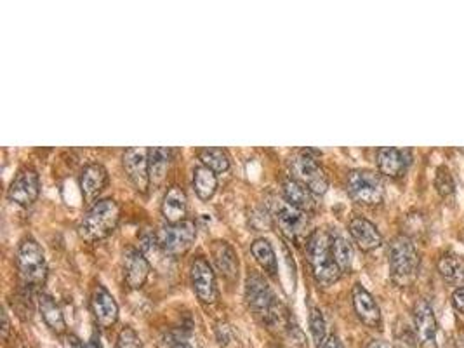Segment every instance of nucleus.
<instances>
[{
	"label": "nucleus",
	"instance_id": "obj_31",
	"mask_svg": "<svg viewBox=\"0 0 464 348\" xmlns=\"http://www.w3.org/2000/svg\"><path fill=\"white\" fill-rule=\"evenodd\" d=\"M117 348H143V343L134 329L123 327L117 338Z\"/></svg>",
	"mask_w": 464,
	"mask_h": 348
},
{
	"label": "nucleus",
	"instance_id": "obj_32",
	"mask_svg": "<svg viewBox=\"0 0 464 348\" xmlns=\"http://www.w3.org/2000/svg\"><path fill=\"white\" fill-rule=\"evenodd\" d=\"M435 186H436V190L442 193V195H450V193H454V180H452V176H450L449 169L440 167L438 173H436Z\"/></svg>",
	"mask_w": 464,
	"mask_h": 348
},
{
	"label": "nucleus",
	"instance_id": "obj_36",
	"mask_svg": "<svg viewBox=\"0 0 464 348\" xmlns=\"http://www.w3.org/2000/svg\"><path fill=\"white\" fill-rule=\"evenodd\" d=\"M72 347L73 348H101L96 341H89V343H83V341L77 340V338H72Z\"/></svg>",
	"mask_w": 464,
	"mask_h": 348
},
{
	"label": "nucleus",
	"instance_id": "obj_10",
	"mask_svg": "<svg viewBox=\"0 0 464 348\" xmlns=\"http://www.w3.org/2000/svg\"><path fill=\"white\" fill-rule=\"evenodd\" d=\"M123 169L128 173L129 180L132 182L138 192L145 193L148 190L150 183V160L148 148H129L122 155Z\"/></svg>",
	"mask_w": 464,
	"mask_h": 348
},
{
	"label": "nucleus",
	"instance_id": "obj_6",
	"mask_svg": "<svg viewBox=\"0 0 464 348\" xmlns=\"http://www.w3.org/2000/svg\"><path fill=\"white\" fill-rule=\"evenodd\" d=\"M346 188L355 202L365 204V206H376L385 197V183L381 176L372 171H352L346 180Z\"/></svg>",
	"mask_w": 464,
	"mask_h": 348
},
{
	"label": "nucleus",
	"instance_id": "obj_17",
	"mask_svg": "<svg viewBox=\"0 0 464 348\" xmlns=\"http://www.w3.org/2000/svg\"><path fill=\"white\" fill-rule=\"evenodd\" d=\"M409 162L410 153L407 150L385 146V148L377 152V167H379L381 174L390 176V178H399V176H402L403 171L409 166Z\"/></svg>",
	"mask_w": 464,
	"mask_h": 348
},
{
	"label": "nucleus",
	"instance_id": "obj_39",
	"mask_svg": "<svg viewBox=\"0 0 464 348\" xmlns=\"http://www.w3.org/2000/svg\"><path fill=\"white\" fill-rule=\"evenodd\" d=\"M167 348H193V347H190L186 341H172V343L169 345Z\"/></svg>",
	"mask_w": 464,
	"mask_h": 348
},
{
	"label": "nucleus",
	"instance_id": "obj_22",
	"mask_svg": "<svg viewBox=\"0 0 464 348\" xmlns=\"http://www.w3.org/2000/svg\"><path fill=\"white\" fill-rule=\"evenodd\" d=\"M212 256L219 272L228 280H235L239 277V258L235 249L226 240H216L212 246Z\"/></svg>",
	"mask_w": 464,
	"mask_h": 348
},
{
	"label": "nucleus",
	"instance_id": "obj_35",
	"mask_svg": "<svg viewBox=\"0 0 464 348\" xmlns=\"http://www.w3.org/2000/svg\"><path fill=\"white\" fill-rule=\"evenodd\" d=\"M320 348H345V345L341 343V340L336 334H330V336H327V340L323 341V345Z\"/></svg>",
	"mask_w": 464,
	"mask_h": 348
},
{
	"label": "nucleus",
	"instance_id": "obj_1",
	"mask_svg": "<svg viewBox=\"0 0 464 348\" xmlns=\"http://www.w3.org/2000/svg\"><path fill=\"white\" fill-rule=\"evenodd\" d=\"M306 251H308L310 265H312V272L316 282L322 284V286H330L341 277V270H339L332 256V235H330V232L315 230L310 235Z\"/></svg>",
	"mask_w": 464,
	"mask_h": 348
},
{
	"label": "nucleus",
	"instance_id": "obj_15",
	"mask_svg": "<svg viewBox=\"0 0 464 348\" xmlns=\"http://www.w3.org/2000/svg\"><path fill=\"white\" fill-rule=\"evenodd\" d=\"M353 307H355L356 316L360 317L363 324H367L369 327L381 326V310L377 307L372 294L363 289L360 284L353 287Z\"/></svg>",
	"mask_w": 464,
	"mask_h": 348
},
{
	"label": "nucleus",
	"instance_id": "obj_28",
	"mask_svg": "<svg viewBox=\"0 0 464 348\" xmlns=\"http://www.w3.org/2000/svg\"><path fill=\"white\" fill-rule=\"evenodd\" d=\"M438 272L449 284L464 282V261L457 256H442L438 261Z\"/></svg>",
	"mask_w": 464,
	"mask_h": 348
},
{
	"label": "nucleus",
	"instance_id": "obj_18",
	"mask_svg": "<svg viewBox=\"0 0 464 348\" xmlns=\"http://www.w3.org/2000/svg\"><path fill=\"white\" fill-rule=\"evenodd\" d=\"M123 270L125 280L132 289H138L146 282L150 276V263L145 254L138 249H129L123 256Z\"/></svg>",
	"mask_w": 464,
	"mask_h": 348
},
{
	"label": "nucleus",
	"instance_id": "obj_23",
	"mask_svg": "<svg viewBox=\"0 0 464 348\" xmlns=\"http://www.w3.org/2000/svg\"><path fill=\"white\" fill-rule=\"evenodd\" d=\"M39 310L42 319H44V322L48 324L54 333H65L66 329L65 317H63V312L58 307V303H56L51 296H48V294H40Z\"/></svg>",
	"mask_w": 464,
	"mask_h": 348
},
{
	"label": "nucleus",
	"instance_id": "obj_33",
	"mask_svg": "<svg viewBox=\"0 0 464 348\" xmlns=\"http://www.w3.org/2000/svg\"><path fill=\"white\" fill-rule=\"evenodd\" d=\"M417 336L409 329V326H403L396 333V348H417Z\"/></svg>",
	"mask_w": 464,
	"mask_h": 348
},
{
	"label": "nucleus",
	"instance_id": "obj_27",
	"mask_svg": "<svg viewBox=\"0 0 464 348\" xmlns=\"http://www.w3.org/2000/svg\"><path fill=\"white\" fill-rule=\"evenodd\" d=\"M250 253L256 258L259 265L265 269V272H268L270 276H276V256L275 251H273L272 244L266 239H258L252 242L250 246Z\"/></svg>",
	"mask_w": 464,
	"mask_h": 348
},
{
	"label": "nucleus",
	"instance_id": "obj_21",
	"mask_svg": "<svg viewBox=\"0 0 464 348\" xmlns=\"http://www.w3.org/2000/svg\"><path fill=\"white\" fill-rule=\"evenodd\" d=\"M106 182H108V173L101 164H89L82 169L80 174V190L85 200H94L99 195L103 188H105Z\"/></svg>",
	"mask_w": 464,
	"mask_h": 348
},
{
	"label": "nucleus",
	"instance_id": "obj_16",
	"mask_svg": "<svg viewBox=\"0 0 464 348\" xmlns=\"http://www.w3.org/2000/svg\"><path fill=\"white\" fill-rule=\"evenodd\" d=\"M348 232L362 251H374L383 244V237L379 230L365 218H353L348 225Z\"/></svg>",
	"mask_w": 464,
	"mask_h": 348
},
{
	"label": "nucleus",
	"instance_id": "obj_3",
	"mask_svg": "<svg viewBox=\"0 0 464 348\" xmlns=\"http://www.w3.org/2000/svg\"><path fill=\"white\" fill-rule=\"evenodd\" d=\"M316 150H301L290 159V173L292 178L298 180L299 183L312 190L315 195H323L329 188V178H327L325 171L322 169L316 159Z\"/></svg>",
	"mask_w": 464,
	"mask_h": 348
},
{
	"label": "nucleus",
	"instance_id": "obj_4",
	"mask_svg": "<svg viewBox=\"0 0 464 348\" xmlns=\"http://www.w3.org/2000/svg\"><path fill=\"white\" fill-rule=\"evenodd\" d=\"M390 270L399 284H409L414 279L419 265L416 246L407 235H399L390 244Z\"/></svg>",
	"mask_w": 464,
	"mask_h": 348
},
{
	"label": "nucleus",
	"instance_id": "obj_24",
	"mask_svg": "<svg viewBox=\"0 0 464 348\" xmlns=\"http://www.w3.org/2000/svg\"><path fill=\"white\" fill-rule=\"evenodd\" d=\"M193 188H195L199 199L209 200L218 188V178H216L214 171H210L205 166L195 167V171H193Z\"/></svg>",
	"mask_w": 464,
	"mask_h": 348
},
{
	"label": "nucleus",
	"instance_id": "obj_2",
	"mask_svg": "<svg viewBox=\"0 0 464 348\" xmlns=\"http://www.w3.org/2000/svg\"><path fill=\"white\" fill-rule=\"evenodd\" d=\"M120 220V206L113 199H101L91 206L82 220V235L89 240L108 237L117 229Z\"/></svg>",
	"mask_w": 464,
	"mask_h": 348
},
{
	"label": "nucleus",
	"instance_id": "obj_30",
	"mask_svg": "<svg viewBox=\"0 0 464 348\" xmlns=\"http://www.w3.org/2000/svg\"><path fill=\"white\" fill-rule=\"evenodd\" d=\"M310 329H312L313 341L320 348L323 345V341L327 340V322L320 309L310 310Z\"/></svg>",
	"mask_w": 464,
	"mask_h": 348
},
{
	"label": "nucleus",
	"instance_id": "obj_12",
	"mask_svg": "<svg viewBox=\"0 0 464 348\" xmlns=\"http://www.w3.org/2000/svg\"><path fill=\"white\" fill-rule=\"evenodd\" d=\"M40 192L39 174L33 169H21L9 186L8 197L19 206H30L37 200Z\"/></svg>",
	"mask_w": 464,
	"mask_h": 348
},
{
	"label": "nucleus",
	"instance_id": "obj_9",
	"mask_svg": "<svg viewBox=\"0 0 464 348\" xmlns=\"http://www.w3.org/2000/svg\"><path fill=\"white\" fill-rule=\"evenodd\" d=\"M273 216H275L280 230H282L287 237H290V239H298V237H301L303 233L306 232V229L310 226L308 213L298 209V207H294L292 204L287 202L285 199L279 200V202L273 206Z\"/></svg>",
	"mask_w": 464,
	"mask_h": 348
},
{
	"label": "nucleus",
	"instance_id": "obj_13",
	"mask_svg": "<svg viewBox=\"0 0 464 348\" xmlns=\"http://www.w3.org/2000/svg\"><path fill=\"white\" fill-rule=\"evenodd\" d=\"M416 336L423 348H436V319L432 304L426 300H419L414 309Z\"/></svg>",
	"mask_w": 464,
	"mask_h": 348
},
{
	"label": "nucleus",
	"instance_id": "obj_29",
	"mask_svg": "<svg viewBox=\"0 0 464 348\" xmlns=\"http://www.w3.org/2000/svg\"><path fill=\"white\" fill-rule=\"evenodd\" d=\"M199 159L214 173H225L230 167V157L223 148H202L199 152Z\"/></svg>",
	"mask_w": 464,
	"mask_h": 348
},
{
	"label": "nucleus",
	"instance_id": "obj_34",
	"mask_svg": "<svg viewBox=\"0 0 464 348\" xmlns=\"http://www.w3.org/2000/svg\"><path fill=\"white\" fill-rule=\"evenodd\" d=\"M452 303L461 313H464V287H459V289L454 291L452 294Z\"/></svg>",
	"mask_w": 464,
	"mask_h": 348
},
{
	"label": "nucleus",
	"instance_id": "obj_26",
	"mask_svg": "<svg viewBox=\"0 0 464 348\" xmlns=\"http://www.w3.org/2000/svg\"><path fill=\"white\" fill-rule=\"evenodd\" d=\"M332 235V256L336 260L337 267L341 270V273L350 272L353 263V247L348 242L345 235H341L339 232H330Z\"/></svg>",
	"mask_w": 464,
	"mask_h": 348
},
{
	"label": "nucleus",
	"instance_id": "obj_37",
	"mask_svg": "<svg viewBox=\"0 0 464 348\" xmlns=\"http://www.w3.org/2000/svg\"><path fill=\"white\" fill-rule=\"evenodd\" d=\"M9 327H11V324H9L8 312L4 310V313H2V336H4V340H8L9 336Z\"/></svg>",
	"mask_w": 464,
	"mask_h": 348
},
{
	"label": "nucleus",
	"instance_id": "obj_38",
	"mask_svg": "<svg viewBox=\"0 0 464 348\" xmlns=\"http://www.w3.org/2000/svg\"><path fill=\"white\" fill-rule=\"evenodd\" d=\"M369 348H393L392 345L386 343V341H381V340H374L372 343L369 345Z\"/></svg>",
	"mask_w": 464,
	"mask_h": 348
},
{
	"label": "nucleus",
	"instance_id": "obj_11",
	"mask_svg": "<svg viewBox=\"0 0 464 348\" xmlns=\"http://www.w3.org/2000/svg\"><path fill=\"white\" fill-rule=\"evenodd\" d=\"M190 277L192 286L195 289L196 296L203 303H214L218 300V286H216V276L210 269L209 261L203 258H195L190 267Z\"/></svg>",
	"mask_w": 464,
	"mask_h": 348
},
{
	"label": "nucleus",
	"instance_id": "obj_25",
	"mask_svg": "<svg viewBox=\"0 0 464 348\" xmlns=\"http://www.w3.org/2000/svg\"><path fill=\"white\" fill-rule=\"evenodd\" d=\"M150 160V180L153 185H160L165 178L167 167L171 162V150L169 148H148Z\"/></svg>",
	"mask_w": 464,
	"mask_h": 348
},
{
	"label": "nucleus",
	"instance_id": "obj_20",
	"mask_svg": "<svg viewBox=\"0 0 464 348\" xmlns=\"http://www.w3.org/2000/svg\"><path fill=\"white\" fill-rule=\"evenodd\" d=\"M186 209H188V200L186 193L183 192L181 186H171L167 188L165 195L162 200V214L169 225L181 223L186 220Z\"/></svg>",
	"mask_w": 464,
	"mask_h": 348
},
{
	"label": "nucleus",
	"instance_id": "obj_8",
	"mask_svg": "<svg viewBox=\"0 0 464 348\" xmlns=\"http://www.w3.org/2000/svg\"><path fill=\"white\" fill-rule=\"evenodd\" d=\"M195 239L196 226L190 220H185L181 223H174V225H165L155 235L157 244L162 247L163 253L171 254V256L185 254L192 247V244L195 242Z\"/></svg>",
	"mask_w": 464,
	"mask_h": 348
},
{
	"label": "nucleus",
	"instance_id": "obj_19",
	"mask_svg": "<svg viewBox=\"0 0 464 348\" xmlns=\"http://www.w3.org/2000/svg\"><path fill=\"white\" fill-rule=\"evenodd\" d=\"M283 199L294 207L305 211V213H312V211L319 209V202H316V195L310 188H306L303 183L298 180L287 178L283 182Z\"/></svg>",
	"mask_w": 464,
	"mask_h": 348
},
{
	"label": "nucleus",
	"instance_id": "obj_5",
	"mask_svg": "<svg viewBox=\"0 0 464 348\" xmlns=\"http://www.w3.org/2000/svg\"><path fill=\"white\" fill-rule=\"evenodd\" d=\"M245 291L250 309L254 310L256 316L261 317L263 322H266L268 326L279 322V303H276V298L273 294V291L270 289V286L261 276H258V273L249 276Z\"/></svg>",
	"mask_w": 464,
	"mask_h": 348
},
{
	"label": "nucleus",
	"instance_id": "obj_7",
	"mask_svg": "<svg viewBox=\"0 0 464 348\" xmlns=\"http://www.w3.org/2000/svg\"><path fill=\"white\" fill-rule=\"evenodd\" d=\"M18 269L23 280L32 286H40L48 277V263L40 244L33 239H25L19 246Z\"/></svg>",
	"mask_w": 464,
	"mask_h": 348
},
{
	"label": "nucleus",
	"instance_id": "obj_14",
	"mask_svg": "<svg viewBox=\"0 0 464 348\" xmlns=\"http://www.w3.org/2000/svg\"><path fill=\"white\" fill-rule=\"evenodd\" d=\"M91 304L99 326L112 327L117 322V319H119V304H117L115 298L112 296V293L105 286L98 284L94 287Z\"/></svg>",
	"mask_w": 464,
	"mask_h": 348
}]
</instances>
